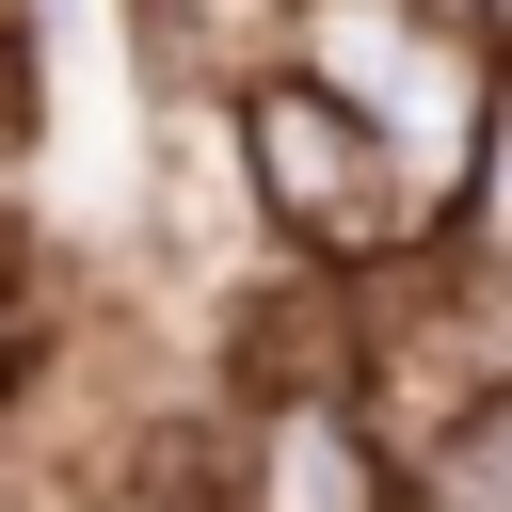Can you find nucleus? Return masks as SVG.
Wrapping results in <instances>:
<instances>
[{"label": "nucleus", "instance_id": "4", "mask_svg": "<svg viewBox=\"0 0 512 512\" xmlns=\"http://www.w3.org/2000/svg\"><path fill=\"white\" fill-rule=\"evenodd\" d=\"M400 464H416V512H512V368H480Z\"/></svg>", "mask_w": 512, "mask_h": 512}, {"label": "nucleus", "instance_id": "3", "mask_svg": "<svg viewBox=\"0 0 512 512\" xmlns=\"http://www.w3.org/2000/svg\"><path fill=\"white\" fill-rule=\"evenodd\" d=\"M144 32V96H240L256 64H288L304 0H128Z\"/></svg>", "mask_w": 512, "mask_h": 512}, {"label": "nucleus", "instance_id": "7", "mask_svg": "<svg viewBox=\"0 0 512 512\" xmlns=\"http://www.w3.org/2000/svg\"><path fill=\"white\" fill-rule=\"evenodd\" d=\"M0 16H16V0H0Z\"/></svg>", "mask_w": 512, "mask_h": 512}, {"label": "nucleus", "instance_id": "6", "mask_svg": "<svg viewBox=\"0 0 512 512\" xmlns=\"http://www.w3.org/2000/svg\"><path fill=\"white\" fill-rule=\"evenodd\" d=\"M32 352H48V336H32L16 288H0V448H16V416H32Z\"/></svg>", "mask_w": 512, "mask_h": 512}, {"label": "nucleus", "instance_id": "2", "mask_svg": "<svg viewBox=\"0 0 512 512\" xmlns=\"http://www.w3.org/2000/svg\"><path fill=\"white\" fill-rule=\"evenodd\" d=\"M400 160H416V192H432V224L464 208V176H480V144H496V96H512V32L480 16V0H304V32H288Z\"/></svg>", "mask_w": 512, "mask_h": 512}, {"label": "nucleus", "instance_id": "1", "mask_svg": "<svg viewBox=\"0 0 512 512\" xmlns=\"http://www.w3.org/2000/svg\"><path fill=\"white\" fill-rule=\"evenodd\" d=\"M224 128H240V176H256V224L288 240V256H320V272H400V256H432L448 224H432V192H416V160L288 48V64H256L240 96H224Z\"/></svg>", "mask_w": 512, "mask_h": 512}, {"label": "nucleus", "instance_id": "5", "mask_svg": "<svg viewBox=\"0 0 512 512\" xmlns=\"http://www.w3.org/2000/svg\"><path fill=\"white\" fill-rule=\"evenodd\" d=\"M48 144H64V80H48L32 16H0V288H16V256H32V176H48Z\"/></svg>", "mask_w": 512, "mask_h": 512}]
</instances>
